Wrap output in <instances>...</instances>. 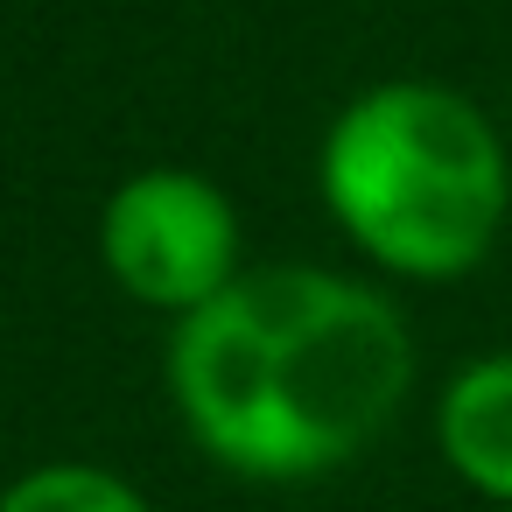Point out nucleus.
Segmentation results:
<instances>
[{"instance_id":"3","label":"nucleus","mask_w":512,"mask_h":512,"mask_svg":"<svg viewBox=\"0 0 512 512\" xmlns=\"http://www.w3.org/2000/svg\"><path fill=\"white\" fill-rule=\"evenodd\" d=\"M99 253L134 302L190 316L239 274V218L211 176L141 169L106 197Z\"/></svg>"},{"instance_id":"4","label":"nucleus","mask_w":512,"mask_h":512,"mask_svg":"<svg viewBox=\"0 0 512 512\" xmlns=\"http://www.w3.org/2000/svg\"><path fill=\"white\" fill-rule=\"evenodd\" d=\"M435 435H442L449 470L470 491L512 505V351L477 358V365H463L449 379L442 414H435Z\"/></svg>"},{"instance_id":"2","label":"nucleus","mask_w":512,"mask_h":512,"mask_svg":"<svg viewBox=\"0 0 512 512\" xmlns=\"http://www.w3.org/2000/svg\"><path fill=\"white\" fill-rule=\"evenodd\" d=\"M323 204L407 281L470 274L512 204L498 127L442 85L400 78L351 99L323 141Z\"/></svg>"},{"instance_id":"1","label":"nucleus","mask_w":512,"mask_h":512,"mask_svg":"<svg viewBox=\"0 0 512 512\" xmlns=\"http://www.w3.org/2000/svg\"><path fill=\"white\" fill-rule=\"evenodd\" d=\"M414 344L386 295L323 267L232 274L176 316L169 386L190 435L239 477L302 484L358 463L407 400Z\"/></svg>"},{"instance_id":"5","label":"nucleus","mask_w":512,"mask_h":512,"mask_svg":"<svg viewBox=\"0 0 512 512\" xmlns=\"http://www.w3.org/2000/svg\"><path fill=\"white\" fill-rule=\"evenodd\" d=\"M0 512H148V498L92 463H43L0 491Z\"/></svg>"}]
</instances>
